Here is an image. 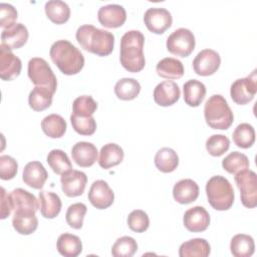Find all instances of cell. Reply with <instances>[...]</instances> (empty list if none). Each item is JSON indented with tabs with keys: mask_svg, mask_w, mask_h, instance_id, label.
Here are the masks:
<instances>
[{
	"mask_svg": "<svg viewBox=\"0 0 257 257\" xmlns=\"http://www.w3.org/2000/svg\"><path fill=\"white\" fill-rule=\"evenodd\" d=\"M75 37L84 50L96 55L106 56L113 50V34L107 30L96 28L93 25L84 24L79 26Z\"/></svg>",
	"mask_w": 257,
	"mask_h": 257,
	"instance_id": "cell-1",
	"label": "cell"
},
{
	"mask_svg": "<svg viewBox=\"0 0 257 257\" xmlns=\"http://www.w3.org/2000/svg\"><path fill=\"white\" fill-rule=\"evenodd\" d=\"M145 36L140 30L126 31L120 38V63L130 72L141 71L146 64Z\"/></svg>",
	"mask_w": 257,
	"mask_h": 257,
	"instance_id": "cell-2",
	"label": "cell"
},
{
	"mask_svg": "<svg viewBox=\"0 0 257 257\" xmlns=\"http://www.w3.org/2000/svg\"><path fill=\"white\" fill-rule=\"evenodd\" d=\"M49 55L52 62L66 75L76 74L83 68V54L68 40L60 39L53 42Z\"/></svg>",
	"mask_w": 257,
	"mask_h": 257,
	"instance_id": "cell-3",
	"label": "cell"
},
{
	"mask_svg": "<svg viewBox=\"0 0 257 257\" xmlns=\"http://www.w3.org/2000/svg\"><path fill=\"white\" fill-rule=\"evenodd\" d=\"M204 116L207 124L215 130H228L233 120V112L221 94H213L207 99L204 106Z\"/></svg>",
	"mask_w": 257,
	"mask_h": 257,
	"instance_id": "cell-4",
	"label": "cell"
},
{
	"mask_svg": "<svg viewBox=\"0 0 257 257\" xmlns=\"http://www.w3.org/2000/svg\"><path fill=\"white\" fill-rule=\"evenodd\" d=\"M209 204L217 211H226L234 203L235 195L231 183L223 176H213L206 184Z\"/></svg>",
	"mask_w": 257,
	"mask_h": 257,
	"instance_id": "cell-5",
	"label": "cell"
},
{
	"mask_svg": "<svg viewBox=\"0 0 257 257\" xmlns=\"http://www.w3.org/2000/svg\"><path fill=\"white\" fill-rule=\"evenodd\" d=\"M27 73L36 86L48 87L55 93L57 88L56 76L45 59L40 57L31 58L28 61Z\"/></svg>",
	"mask_w": 257,
	"mask_h": 257,
	"instance_id": "cell-6",
	"label": "cell"
},
{
	"mask_svg": "<svg viewBox=\"0 0 257 257\" xmlns=\"http://www.w3.org/2000/svg\"><path fill=\"white\" fill-rule=\"evenodd\" d=\"M166 45L170 53L180 57H187L195 49V35L187 28H178L169 35Z\"/></svg>",
	"mask_w": 257,
	"mask_h": 257,
	"instance_id": "cell-7",
	"label": "cell"
},
{
	"mask_svg": "<svg viewBox=\"0 0 257 257\" xmlns=\"http://www.w3.org/2000/svg\"><path fill=\"white\" fill-rule=\"evenodd\" d=\"M235 183L240 190V198L244 207L257 206V175L251 170H243L235 174Z\"/></svg>",
	"mask_w": 257,
	"mask_h": 257,
	"instance_id": "cell-8",
	"label": "cell"
},
{
	"mask_svg": "<svg viewBox=\"0 0 257 257\" xmlns=\"http://www.w3.org/2000/svg\"><path fill=\"white\" fill-rule=\"evenodd\" d=\"M256 70H254L251 75L236 79L230 88V95L234 102L237 104L243 105L250 102L257 91V79H256Z\"/></svg>",
	"mask_w": 257,
	"mask_h": 257,
	"instance_id": "cell-9",
	"label": "cell"
},
{
	"mask_svg": "<svg viewBox=\"0 0 257 257\" xmlns=\"http://www.w3.org/2000/svg\"><path fill=\"white\" fill-rule=\"evenodd\" d=\"M147 28L156 34H162L172 25L173 18L169 10L162 7L149 8L144 15Z\"/></svg>",
	"mask_w": 257,
	"mask_h": 257,
	"instance_id": "cell-10",
	"label": "cell"
},
{
	"mask_svg": "<svg viewBox=\"0 0 257 257\" xmlns=\"http://www.w3.org/2000/svg\"><path fill=\"white\" fill-rule=\"evenodd\" d=\"M221 64L219 53L213 49L201 50L193 60V68L198 75L209 76L214 74Z\"/></svg>",
	"mask_w": 257,
	"mask_h": 257,
	"instance_id": "cell-11",
	"label": "cell"
},
{
	"mask_svg": "<svg viewBox=\"0 0 257 257\" xmlns=\"http://www.w3.org/2000/svg\"><path fill=\"white\" fill-rule=\"evenodd\" d=\"M60 182L62 192L67 197H77L83 194L87 183V177L83 172L71 169L61 175Z\"/></svg>",
	"mask_w": 257,
	"mask_h": 257,
	"instance_id": "cell-12",
	"label": "cell"
},
{
	"mask_svg": "<svg viewBox=\"0 0 257 257\" xmlns=\"http://www.w3.org/2000/svg\"><path fill=\"white\" fill-rule=\"evenodd\" d=\"M87 197L91 205L99 210L108 208L114 200L113 191L103 180H96L91 184Z\"/></svg>",
	"mask_w": 257,
	"mask_h": 257,
	"instance_id": "cell-13",
	"label": "cell"
},
{
	"mask_svg": "<svg viewBox=\"0 0 257 257\" xmlns=\"http://www.w3.org/2000/svg\"><path fill=\"white\" fill-rule=\"evenodd\" d=\"M22 68V62L11 49L0 45V76L3 80H13L16 78Z\"/></svg>",
	"mask_w": 257,
	"mask_h": 257,
	"instance_id": "cell-14",
	"label": "cell"
},
{
	"mask_svg": "<svg viewBox=\"0 0 257 257\" xmlns=\"http://www.w3.org/2000/svg\"><path fill=\"white\" fill-rule=\"evenodd\" d=\"M97 18L102 26L106 28H117L125 22L126 12L121 5L107 4L98 9Z\"/></svg>",
	"mask_w": 257,
	"mask_h": 257,
	"instance_id": "cell-15",
	"label": "cell"
},
{
	"mask_svg": "<svg viewBox=\"0 0 257 257\" xmlns=\"http://www.w3.org/2000/svg\"><path fill=\"white\" fill-rule=\"evenodd\" d=\"M210 215L208 211L201 206H195L188 209L183 218L184 226L190 232H203L210 225Z\"/></svg>",
	"mask_w": 257,
	"mask_h": 257,
	"instance_id": "cell-16",
	"label": "cell"
},
{
	"mask_svg": "<svg viewBox=\"0 0 257 257\" xmlns=\"http://www.w3.org/2000/svg\"><path fill=\"white\" fill-rule=\"evenodd\" d=\"M181 90L179 85L172 80H164L157 84L154 89V100L161 106H170L180 98Z\"/></svg>",
	"mask_w": 257,
	"mask_h": 257,
	"instance_id": "cell-17",
	"label": "cell"
},
{
	"mask_svg": "<svg viewBox=\"0 0 257 257\" xmlns=\"http://www.w3.org/2000/svg\"><path fill=\"white\" fill-rule=\"evenodd\" d=\"M48 178V174L44 166L37 161H32L26 164L23 169L22 180L23 182L36 190L42 189L45 181Z\"/></svg>",
	"mask_w": 257,
	"mask_h": 257,
	"instance_id": "cell-18",
	"label": "cell"
},
{
	"mask_svg": "<svg viewBox=\"0 0 257 257\" xmlns=\"http://www.w3.org/2000/svg\"><path fill=\"white\" fill-rule=\"evenodd\" d=\"M97 149L89 142H78L71 149L72 160L82 168L91 167L97 159Z\"/></svg>",
	"mask_w": 257,
	"mask_h": 257,
	"instance_id": "cell-19",
	"label": "cell"
},
{
	"mask_svg": "<svg viewBox=\"0 0 257 257\" xmlns=\"http://www.w3.org/2000/svg\"><path fill=\"white\" fill-rule=\"evenodd\" d=\"M28 39V30L22 23H15L13 26L3 29L1 33L2 45L9 49H18L22 47Z\"/></svg>",
	"mask_w": 257,
	"mask_h": 257,
	"instance_id": "cell-20",
	"label": "cell"
},
{
	"mask_svg": "<svg viewBox=\"0 0 257 257\" xmlns=\"http://www.w3.org/2000/svg\"><path fill=\"white\" fill-rule=\"evenodd\" d=\"M199 186L191 179H183L177 182L173 188L174 199L183 205L190 204L199 197Z\"/></svg>",
	"mask_w": 257,
	"mask_h": 257,
	"instance_id": "cell-21",
	"label": "cell"
},
{
	"mask_svg": "<svg viewBox=\"0 0 257 257\" xmlns=\"http://www.w3.org/2000/svg\"><path fill=\"white\" fill-rule=\"evenodd\" d=\"M13 228L21 235L32 234L38 226V220L34 212L16 210L12 218Z\"/></svg>",
	"mask_w": 257,
	"mask_h": 257,
	"instance_id": "cell-22",
	"label": "cell"
},
{
	"mask_svg": "<svg viewBox=\"0 0 257 257\" xmlns=\"http://www.w3.org/2000/svg\"><path fill=\"white\" fill-rule=\"evenodd\" d=\"M9 195L12 203V209L14 211L24 210L36 213L39 208V201L36 199V197L24 189H14L11 193H9Z\"/></svg>",
	"mask_w": 257,
	"mask_h": 257,
	"instance_id": "cell-23",
	"label": "cell"
},
{
	"mask_svg": "<svg viewBox=\"0 0 257 257\" xmlns=\"http://www.w3.org/2000/svg\"><path fill=\"white\" fill-rule=\"evenodd\" d=\"M123 150L118 145L108 143L100 149L98 165L102 169L107 170L111 167L119 165L123 160Z\"/></svg>",
	"mask_w": 257,
	"mask_h": 257,
	"instance_id": "cell-24",
	"label": "cell"
},
{
	"mask_svg": "<svg viewBox=\"0 0 257 257\" xmlns=\"http://www.w3.org/2000/svg\"><path fill=\"white\" fill-rule=\"evenodd\" d=\"M40 213L46 219L55 218L61 210V200L59 196L53 192L41 191L39 193Z\"/></svg>",
	"mask_w": 257,
	"mask_h": 257,
	"instance_id": "cell-25",
	"label": "cell"
},
{
	"mask_svg": "<svg viewBox=\"0 0 257 257\" xmlns=\"http://www.w3.org/2000/svg\"><path fill=\"white\" fill-rule=\"evenodd\" d=\"M184 100L189 106H199L206 95L205 84L197 79H190L183 85Z\"/></svg>",
	"mask_w": 257,
	"mask_h": 257,
	"instance_id": "cell-26",
	"label": "cell"
},
{
	"mask_svg": "<svg viewBox=\"0 0 257 257\" xmlns=\"http://www.w3.org/2000/svg\"><path fill=\"white\" fill-rule=\"evenodd\" d=\"M56 248L62 256L76 257L82 251V243L78 236L70 233H63L56 241Z\"/></svg>",
	"mask_w": 257,
	"mask_h": 257,
	"instance_id": "cell-27",
	"label": "cell"
},
{
	"mask_svg": "<svg viewBox=\"0 0 257 257\" xmlns=\"http://www.w3.org/2000/svg\"><path fill=\"white\" fill-rule=\"evenodd\" d=\"M210 253V244L203 238H194L186 241L179 249L180 257H207Z\"/></svg>",
	"mask_w": 257,
	"mask_h": 257,
	"instance_id": "cell-28",
	"label": "cell"
},
{
	"mask_svg": "<svg viewBox=\"0 0 257 257\" xmlns=\"http://www.w3.org/2000/svg\"><path fill=\"white\" fill-rule=\"evenodd\" d=\"M156 71L163 78L179 79L184 75V65L177 58L165 57L157 63Z\"/></svg>",
	"mask_w": 257,
	"mask_h": 257,
	"instance_id": "cell-29",
	"label": "cell"
},
{
	"mask_svg": "<svg viewBox=\"0 0 257 257\" xmlns=\"http://www.w3.org/2000/svg\"><path fill=\"white\" fill-rule=\"evenodd\" d=\"M54 92L45 86H35L29 93V106L35 111H42L48 108L52 103Z\"/></svg>",
	"mask_w": 257,
	"mask_h": 257,
	"instance_id": "cell-30",
	"label": "cell"
},
{
	"mask_svg": "<svg viewBox=\"0 0 257 257\" xmlns=\"http://www.w3.org/2000/svg\"><path fill=\"white\" fill-rule=\"evenodd\" d=\"M46 16L55 24H63L70 17V8L64 1L50 0L44 5Z\"/></svg>",
	"mask_w": 257,
	"mask_h": 257,
	"instance_id": "cell-31",
	"label": "cell"
},
{
	"mask_svg": "<svg viewBox=\"0 0 257 257\" xmlns=\"http://www.w3.org/2000/svg\"><path fill=\"white\" fill-rule=\"evenodd\" d=\"M230 250L235 257H250L255 251L254 239L246 234H237L231 239Z\"/></svg>",
	"mask_w": 257,
	"mask_h": 257,
	"instance_id": "cell-32",
	"label": "cell"
},
{
	"mask_svg": "<svg viewBox=\"0 0 257 257\" xmlns=\"http://www.w3.org/2000/svg\"><path fill=\"white\" fill-rule=\"evenodd\" d=\"M67 124L65 119L56 113L49 114L41 120V128L43 133L52 139L61 138L66 131Z\"/></svg>",
	"mask_w": 257,
	"mask_h": 257,
	"instance_id": "cell-33",
	"label": "cell"
},
{
	"mask_svg": "<svg viewBox=\"0 0 257 257\" xmlns=\"http://www.w3.org/2000/svg\"><path fill=\"white\" fill-rule=\"evenodd\" d=\"M155 165L157 169L163 173H171L175 171L179 165V157L171 148L160 149L155 156Z\"/></svg>",
	"mask_w": 257,
	"mask_h": 257,
	"instance_id": "cell-34",
	"label": "cell"
},
{
	"mask_svg": "<svg viewBox=\"0 0 257 257\" xmlns=\"http://www.w3.org/2000/svg\"><path fill=\"white\" fill-rule=\"evenodd\" d=\"M141 91L140 82L131 77H124L116 81L114 85L115 95L122 100L135 99Z\"/></svg>",
	"mask_w": 257,
	"mask_h": 257,
	"instance_id": "cell-35",
	"label": "cell"
},
{
	"mask_svg": "<svg viewBox=\"0 0 257 257\" xmlns=\"http://www.w3.org/2000/svg\"><path fill=\"white\" fill-rule=\"evenodd\" d=\"M232 137L233 142L237 147L241 149H248L252 147L255 142V130L251 124L243 122L235 127Z\"/></svg>",
	"mask_w": 257,
	"mask_h": 257,
	"instance_id": "cell-36",
	"label": "cell"
},
{
	"mask_svg": "<svg viewBox=\"0 0 257 257\" xmlns=\"http://www.w3.org/2000/svg\"><path fill=\"white\" fill-rule=\"evenodd\" d=\"M46 161L52 171L57 175H62L66 171L72 169V164L68 156L62 150H51L47 155Z\"/></svg>",
	"mask_w": 257,
	"mask_h": 257,
	"instance_id": "cell-37",
	"label": "cell"
},
{
	"mask_svg": "<svg viewBox=\"0 0 257 257\" xmlns=\"http://www.w3.org/2000/svg\"><path fill=\"white\" fill-rule=\"evenodd\" d=\"M249 160L246 155L240 152H232L222 161V167L229 174H237L249 168Z\"/></svg>",
	"mask_w": 257,
	"mask_h": 257,
	"instance_id": "cell-38",
	"label": "cell"
},
{
	"mask_svg": "<svg viewBox=\"0 0 257 257\" xmlns=\"http://www.w3.org/2000/svg\"><path fill=\"white\" fill-rule=\"evenodd\" d=\"M138 250L137 241L130 236L117 238L111 248V255L114 257H132Z\"/></svg>",
	"mask_w": 257,
	"mask_h": 257,
	"instance_id": "cell-39",
	"label": "cell"
},
{
	"mask_svg": "<svg viewBox=\"0 0 257 257\" xmlns=\"http://www.w3.org/2000/svg\"><path fill=\"white\" fill-rule=\"evenodd\" d=\"M96 108L97 103L90 95H80L72 103V113L81 117L92 116Z\"/></svg>",
	"mask_w": 257,
	"mask_h": 257,
	"instance_id": "cell-40",
	"label": "cell"
},
{
	"mask_svg": "<svg viewBox=\"0 0 257 257\" xmlns=\"http://www.w3.org/2000/svg\"><path fill=\"white\" fill-rule=\"evenodd\" d=\"M87 212V207L83 203H74L67 208L65 219L67 224L73 229H80Z\"/></svg>",
	"mask_w": 257,
	"mask_h": 257,
	"instance_id": "cell-41",
	"label": "cell"
},
{
	"mask_svg": "<svg viewBox=\"0 0 257 257\" xmlns=\"http://www.w3.org/2000/svg\"><path fill=\"white\" fill-rule=\"evenodd\" d=\"M230 140L224 135H212L206 141V149L213 157H220L229 150Z\"/></svg>",
	"mask_w": 257,
	"mask_h": 257,
	"instance_id": "cell-42",
	"label": "cell"
},
{
	"mask_svg": "<svg viewBox=\"0 0 257 257\" xmlns=\"http://www.w3.org/2000/svg\"><path fill=\"white\" fill-rule=\"evenodd\" d=\"M70 122L73 130L82 136H91L96 130V121L93 116L81 117L71 113Z\"/></svg>",
	"mask_w": 257,
	"mask_h": 257,
	"instance_id": "cell-43",
	"label": "cell"
},
{
	"mask_svg": "<svg viewBox=\"0 0 257 257\" xmlns=\"http://www.w3.org/2000/svg\"><path fill=\"white\" fill-rule=\"evenodd\" d=\"M128 228L137 233H142L148 230L150 226V219L148 214L143 210H134L127 216Z\"/></svg>",
	"mask_w": 257,
	"mask_h": 257,
	"instance_id": "cell-44",
	"label": "cell"
},
{
	"mask_svg": "<svg viewBox=\"0 0 257 257\" xmlns=\"http://www.w3.org/2000/svg\"><path fill=\"white\" fill-rule=\"evenodd\" d=\"M18 171V164L14 158L3 155L0 157V178L2 180L13 179Z\"/></svg>",
	"mask_w": 257,
	"mask_h": 257,
	"instance_id": "cell-45",
	"label": "cell"
},
{
	"mask_svg": "<svg viewBox=\"0 0 257 257\" xmlns=\"http://www.w3.org/2000/svg\"><path fill=\"white\" fill-rule=\"evenodd\" d=\"M17 19V10L9 3H0V26L7 29L13 26Z\"/></svg>",
	"mask_w": 257,
	"mask_h": 257,
	"instance_id": "cell-46",
	"label": "cell"
},
{
	"mask_svg": "<svg viewBox=\"0 0 257 257\" xmlns=\"http://www.w3.org/2000/svg\"><path fill=\"white\" fill-rule=\"evenodd\" d=\"M12 203L10 199V195L6 192V190L1 187V213L0 218L3 220L7 218L12 212Z\"/></svg>",
	"mask_w": 257,
	"mask_h": 257,
	"instance_id": "cell-47",
	"label": "cell"
}]
</instances>
